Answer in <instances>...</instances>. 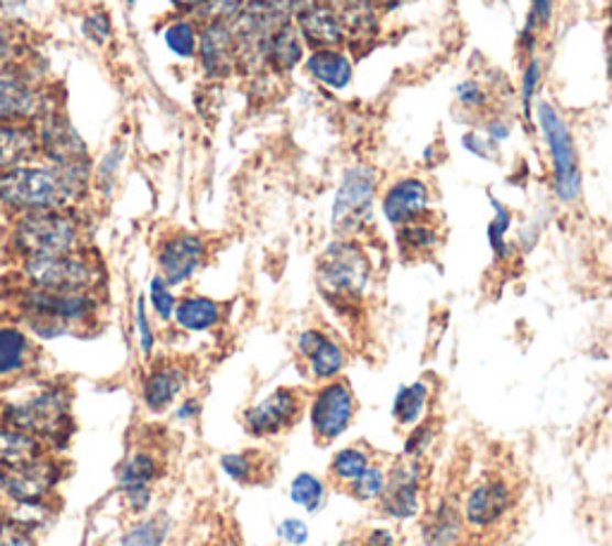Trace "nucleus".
Here are the masks:
<instances>
[{
  "label": "nucleus",
  "instance_id": "14",
  "mask_svg": "<svg viewBox=\"0 0 612 546\" xmlns=\"http://www.w3.org/2000/svg\"><path fill=\"white\" fill-rule=\"evenodd\" d=\"M302 417V398L292 389H275L266 398L256 405L247 407L244 427L252 436L266 439V436H277L285 429L295 427Z\"/></svg>",
  "mask_w": 612,
  "mask_h": 546
},
{
  "label": "nucleus",
  "instance_id": "13",
  "mask_svg": "<svg viewBox=\"0 0 612 546\" xmlns=\"http://www.w3.org/2000/svg\"><path fill=\"white\" fill-rule=\"evenodd\" d=\"M206 242L197 233H187V230H177L165 240H161L156 250V264L159 276L165 279L168 285H183L197 276V271L206 262Z\"/></svg>",
  "mask_w": 612,
  "mask_h": 546
},
{
  "label": "nucleus",
  "instance_id": "32",
  "mask_svg": "<svg viewBox=\"0 0 612 546\" xmlns=\"http://www.w3.org/2000/svg\"><path fill=\"white\" fill-rule=\"evenodd\" d=\"M163 44L175 58L194 61L199 51V26L194 20H173L165 24Z\"/></svg>",
  "mask_w": 612,
  "mask_h": 546
},
{
  "label": "nucleus",
  "instance_id": "30",
  "mask_svg": "<svg viewBox=\"0 0 612 546\" xmlns=\"http://www.w3.org/2000/svg\"><path fill=\"white\" fill-rule=\"evenodd\" d=\"M440 242V233L434 223H428L426 218L414 223H405L397 228V248L400 254L407 259H419L434 252Z\"/></svg>",
  "mask_w": 612,
  "mask_h": 546
},
{
  "label": "nucleus",
  "instance_id": "7",
  "mask_svg": "<svg viewBox=\"0 0 612 546\" xmlns=\"http://www.w3.org/2000/svg\"><path fill=\"white\" fill-rule=\"evenodd\" d=\"M375 189H379V175L371 166H352L347 168L340 187L332 201V230L340 238H354L364 230L373 218Z\"/></svg>",
  "mask_w": 612,
  "mask_h": 546
},
{
  "label": "nucleus",
  "instance_id": "36",
  "mask_svg": "<svg viewBox=\"0 0 612 546\" xmlns=\"http://www.w3.org/2000/svg\"><path fill=\"white\" fill-rule=\"evenodd\" d=\"M489 199L493 207V221L489 223V242H491V250H493L495 259L505 262V259L512 254L510 242H507V233L512 228V211L498 197L489 195Z\"/></svg>",
  "mask_w": 612,
  "mask_h": 546
},
{
  "label": "nucleus",
  "instance_id": "40",
  "mask_svg": "<svg viewBox=\"0 0 612 546\" xmlns=\"http://www.w3.org/2000/svg\"><path fill=\"white\" fill-rule=\"evenodd\" d=\"M220 468L238 484L254 482V474L259 472L256 458L252 454H226L220 458Z\"/></svg>",
  "mask_w": 612,
  "mask_h": 546
},
{
  "label": "nucleus",
  "instance_id": "9",
  "mask_svg": "<svg viewBox=\"0 0 612 546\" xmlns=\"http://www.w3.org/2000/svg\"><path fill=\"white\" fill-rule=\"evenodd\" d=\"M20 307L22 314L46 317L73 331L77 326H87L99 317L101 303L96 293H53L26 288L20 297Z\"/></svg>",
  "mask_w": 612,
  "mask_h": 546
},
{
  "label": "nucleus",
  "instance_id": "20",
  "mask_svg": "<svg viewBox=\"0 0 612 546\" xmlns=\"http://www.w3.org/2000/svg\"><path fill=\"white\" fill-rule=\"evenodd\" d=\"M297 32L314 48H340L347 44V32L340 18L338 0L330 6L297 12Z\"/></svg>",
  "mask_w": 612,
  "mask_h": 546
},
{
  "label": "nucleus",
  "instance_id": "11",
  "mask_svg": "<svg viewBox=\"0 0 612 546\" xmlns=\"http://www.w3.org/2000/svg\"><path fill=\"white\" fill-rule=\"evenodd\" d=\"M422 458L397 460L391 470H385V487L379 499V509L393 521H409L422 511Z\"/></svg>",
  "mask_w": 612,
  "mask_h": 546
},
{
  "label": "nucleus",
  "instance_id": "59",
  "mask_svg": "<svg viewBox=\"0 0 612 546\" xmlns=\"http://www.w3.org/2000/svg\"><path fill=\"white\" fill-rule=\"evenodd\" d=\"M244 3H252V0H244Z\"/></svg>",
  "mask_w": 612,
  "mask_h": 546
},
{
  "label": "nucleus",
  "instance_id": "42",
  "mask_svg": "<svg viewBox=\"0 0 612 546\" xmlns=\"http://www.w3.org/2000/svg\"><path fill=\"white\" fill-rule=\"evenodd\" d=\"M436 422H416L414 429L407 434L405 439V456L407 458H422L426 450L430 448V444L436 441Z\"/></svg>",
  "mask_w": 612,
  "mask_h": 546
},
{
  "label": "nucleus",
  "instance_id": "35",
  "mask_svg": "<svg viewBox=\"0 0 612 546\" xmlns=\"http://www.w3.org/2000/svg\"><path fill=\"white\" fill-rule=\"evenodd\" d=\"M171 532L168 515H153L146 521L134 523L128 532L122 535V546H163L165 537Z\"/></svg>",
  "mask_w": 612,
  "mask_h": 546
},
{
  "label": "nucleus",
  "instance_id": "1",
  "mask_svg": "<svg viewBox=\"0 0 612 546\" xmlns=\"http://www.w3.org/2000/svg\"><path fill=\"white\" fill-rule=\"evenodd\" d=\"M91 166H20L0 173V204L15 214L63 211L85 199Z\"/></svg>",
  "mask_w": 612,
  "mask_h": 546
},
{
  "label": "nucleus",
  "instance_id": "34",
  "mask_svg": "<svg viewBox=\"0 0 612 546\" xmlns=\"http://www.w3.org/2000/svg\"><path fill=\"white\" fill-rule=\"evenodd\" d=\"M328 487L321 477L314 472H299L289 484V499L302 506L306 513H316L324 509Z\"/></svg>",
  "mask_w": 612,
  "mask_h": 546
},
{
  "label": "nucleus",
  "instance_id": "22",
  "mask_svg": "<svg viewBox=\"0 0 612 546\" xmlns=\"http://www.w3.org/2000/svg\"><path fill=\"white\" fill-rule=\"evenodd\" d=\"M39 154L34 122H3L0 125V173L26 166Z\"/></svg>",
  "mask_w": 612,
  "mask_h": 546
},
{
  "label": "nucleus",
  "instance_id": "21",
  "mask_svg": "<svg viewBox=\"0 0 612 546\" xmlns=\"http://www.w3.org/2000/svg\"><path fill=\"white\" fill-rule=\"evenodd\" d=\"M185 386H187L185 367L165 360V362L153 364L146 372L144 384H142V401L149 413L161 415L177 401V395L185 391Z\"/></svg>",
  "mask_w": 612,
  "mask_h": 546
},
{
  "label": "nucleus",
  "instance_id": "5",
  "mask_svg": "<svg viewBox=\"0 0 612 546\" xmlns=\"http://www.w3.org/2000/svg\"><path fill=\"white\" fill-rule=\"evenodd\" d=\"M536 118L548 144L555 195L565 204H575L581 197V171L572 132L562 116L546 101L536 103Z\"/></svg>",
  "mask_w": 612,
  "mask_h": 546
},
{
  "label": "nucleus",
  "instance_id": "19",
  "mask_svg": "<svg viewBox=\"0 0 612 546\" xmlns=\"http://www.w3.org/2000/svg\"><path fill=\"white\" fill-rule=\"evenodd\" d=\"M197 58L208 77H228L238 67V41H234L230 22L204 24Z\"/></svg>",
  "mask_w": 612,
  "mask_h": 546
},
{
  "label": "nucleus",
  "instance_id": "25",
  "mask_svg": "<svg viewBox=\"0 0 612 546\" xmlns=\"http://www.w3.org/2000/svg\"><path fill=\"white\" fill-rule=\"evenodd\" d=\"M222 319V307L206 295H185L177 299L173 321L187 334H206L216 329Z\"/></svg>",
  "mask_w": 612,
  "mask_h": 546
},
{
  "label": "nucleus",
  "instance_id": "43",
  "mask_svg": "<svg viewBox=\"0 0 612 546\" xmlns=\"http://www.w3.org/2000/svg\"><path fill=\"white\" fill-rule=\"evenodd\" d=\"M0 546H34L32 525L18 517H3L0 521Z\"/></svg>",
  "mask_w": 612,
  "mask_h": 546
},
{
  "label": "nucleus",
  "instance_id": "17",
  "mask_svg": "<svg viewBox=\"0 0 612 546\" xmlns=\"http://www.w3.org/2000/svg\"><path fill=\"white\" fill-rule=\"evenodd\" d=\"M430 211V189L422 177H400L383 195L385 221L400 228L405 223L422 221Z\"/></svg>",
  "mask_w": 612,
  "mask_h": 546
},
{
  "label": "nucleus",
  "instance_id": "28",
  "mask_svg": "<svg viewBox=\"0 0 612 546\" xmlns=\"http://www.w3.org/2000/svg\"><path fill=\"white\" fill-rule=\"evenodd\" d=\"M32 340L18 326H0V376L22 374L32 362Z\"/></svg>",
  "mask_w": 612,
  "mask_h": 546
},
{
  "label": "nucleus",
  "instance_id": "10",
  "mask_svg": "<svg viewBox=\"0 0 612 546\" xmlns=\"http://www.w3.org/2000/svg\"><path fill=\"white\" fill-rule=\"evenodd\" d=\"M354 410L357 403L350 384H345L340 379L326 381V384L316 391L309 407L312 429L318 444H330L336 441L338 436H342L345 429L352 425Z\"/></svg>",
  "mask_w": 612,
  "mask_h": 546
},
{
  "label": "nucleus",
  "instance_id": "53",
  "mask_svg": "<svg viewBox=\"0 0 612 546\" xmlns=\"http://www.w3.org/2000/svg\"><path fill=\"white\" fill-rule=\"evenodd\" d=\"M201 413V403L197 398H187L183 405H179L175 410V419L179 422H187V419H194Z\"/></svg>",
  "mask_w": 612,
  "mask_h": 546
},
{
  "label": "nucleus",
  "instance_id": "51",
  "mask_svg": "<svg viewBox=\"0 0 612 546\" xmlns=\"http://www.w3.org/2000/svg\"><path fill=\"white\" fill-rule=\"evenodd\" d=\"M12 51H15V36H12L6 24H0V65L10 63Z\"/></svg>",
  "mask_w": 612,
  "mask_h": 546
},
{
  "label": "nucleus",
  "instance_id": "38",
  "mask_svg": "<svg viewBox=\"0 0 612 546\" xmlns=\"http://www.w3.org/2000/svg\"><path fill=\"white\" fill-rule=\"evenodd\" d=\"M244 8V0H204V3L192 12L194 22L214 24V22H232Z\"/></svg>",
  "mask_w": 612,
  "mask_h": 546
},
{
  "label": "nucleus",
  "instance_id": "3",
  "mask_svg": "<svg viewBox=\"0 0 612 546\" xmlns=\"http://www.w3.org/2000/svg\"><path fill=\"white\" fill-rule=\"evenodd\" d=\"M321 293L336 305H352L364 297L371 283V262L359 242L342 238L321 252L316 264Z\"/></svg>",
  "mask_w": 612,
  "mask_h": 546
},
{
  "label": "nucleus",
  "instance_id": "8",
  "mask_svg": "<svg viewBox=\"0 0 612 546\" xmlns=\"http://www.w3.org/2000/svg\"><path fill=\"white\" fill-rule=\"evenodd\" d=\"M61 474V462L46 454L18 468H0V491L18 506H44Z\"/></svg>",
  "mask_w": 612,
  "mask_h": 546
},
{
  "label": "nucleus",
  "instance_id": "16",
  "mask_svg": "<svg viewBox=\"0 0 612 546\" xmlns=\"http://www.w3.org/2000/svg\"><path fill=\"white\" fill-rule=\"evenodd\" d=\"M53 111L48 94L22 75L0 77V125L3 122H34Z\"/></svg>",
  "mask_w": 612,
  "mask_h": 546
},
{
  "label": "nucleus",
  "instance_id": "27",
  "mask_svg": "<svg viewBox=\"0 0 612 546\" xmlns=\"http://www.w3.org/2000/svg\"><path fill=\"white\" fill-rule=\"evenodd\" d=\"M263 61L271 65L275 73H289L292 67L304 61V41L295 24H281L266 41Z\"/></svg>",
  "mask_w": 612,
  "mask_h": 546
},
{
  "label": "nucleus",
  "instance_id": "29",
  "mask_svg": "<svg viewBox=\"0 0 612 546\" xmlns=\"http://www.w3.org/2000/svg\"><path fill=\"white\" fill-rule=\"evenodd\" d=\"M161 472L159 460L149 450H132V454L122 460V466L118 468V489L120 494H128V491L136 489H151L153 480H156Z\"/></svg>",
  "mask_w": 612,
  "mask_h": 546
},
{
  "label": "nucleus",
  "instance_id": "2",
  "mask_svg": "<svg viewBox=\"0 0 612 546\" xmlns=\"http://www.w3.org/2000/svg\"><path fill=\"white\" fill-rule=\"evenodd\" d=\"M10 242L12 250L22 259L69 254L85 250L81 248L85 230H81V221L73 209L30 211L20 214L15 228H12Z\"/></svg>",
  "mask_w": 612,
  "mask_h": 546
},
{
  "label": "nucleus",
  "instance_id": "41",
  "mask_svg": "<svg viewBox=\"0 0 612 546\" xmlns=\"http://www.w3.org/2000/svg\"><path fill=\"white\" fill-rule=\"evenodd\" d=\"M134 334L139 340V350L144 352V358H151L153 348H156V329H153V324H151L144 295H139L136 307H134Z\"/></svg>",
  "mask_w": 612,
  "mask_h": 546
},
{
  "label": "nucleus",
  "instance_id": "50",
  "mask_svg": "<svg viewBox=\"0 0 612 546\" xmlns=\"http://www.w3.org/2000/svg\"><path fill=\"white\" fill-rule=\"evenodd\" d=\"M120 159H122V149H110V154L103 159V163L99 166V171H96V177H99V185L106 189L113 187L116 183V173L120 168Z\"/></svg>",
  "mask_w": 612,
  "mask_h": 546
},
{
  "label": "nucleus",
  "instance_id": "56",
  "mask_svg": "<svg viewBox=\"0 0 612 546\" xmlns=\"http://www.w3.org/2000/svg\"><path fill=\"white\" fill-rule=\"evenodd\" d=\"M175 3V8H179V10H185V12H194L197 10L204 0H173Z\"/></svg>",
  "mask_w": 612,
  "mask_h": 546
},
{
  "label": "nucleus",
  "instance_id": "26",
  "mask_svg": "<svg viewBox=\"0 0 612 546\" xmlns=\"http://www.w3.org/2000/svg\"><path fill=\"white\" fill-rule=\"evenodd\" d=\"M48 454V444L39 436L8 427L0 422V468H18Z\"/></svg>",
  "mask_w": 612,
  "mask_h": 546
},
{
  "label": "nucleus",
  "instance_id": "46",
  "mask_svg": "<svg viewBox=\"0 0 612 546\" xmlns=\"http://www.w3.org/2000/svg\"><path fill=\"white\" fill-rule=\"evenodd\" d=\"M81 30H85L89 41L101 46L110 39V34H113V24H110V18L106 12H94V15H89L85 24H81Z\"/></svg>",
  "mask_w": 612,
  "mask_h": 546
},
{
  "label": "nucleus",
  "instance_id": "57",
  "mask_svg": "<svg viewBox=\"0 0 612 546\" xmlns=\"http://www.w3.org/2000/svg\"><path fill=\"white\" fill-rule=\"evenodd\" d=\"M371 3L375 6V3H387V0H371Z\"/></svg>",
  "mask_w": 612,
  "mask_h": 546
},
{
  "label": "nucleus",
  "instance_id": "52",
  "mask_svg": "<svg viewBox=\"0 0 612 546\" xmlns=\"http://www.w3.org/2000/svg\"><path fill=\"white\" fill-rule=\"evenodd\" d=\"M364 546H395V537H393L391 529L379 527V529H371L369 532Z\"/></svg>",
  "mask_w": 612,
  "mask_h": 546
},
{
  "label": "nucleus",
  "instance_id": "31",
  "mask_svg": "<svg viewBox=\"0 0 612 546\" xmlns=\"http://www.w3.org/2000/svg\"><path fill=\"white\" fill-rule=\"evenodd\" d=\"M430 398V389L426 381H414V384L400 386L393 401V417L400 427H414L422 422Z\"/></svg>",
  "mask_w": 612,
  "mask_h": 546
},
{
  "label": "nucleus",
  "instance_id": "12",
  "mask_svg": "<svg viewBox=\"0 0 612 546\" xmlns=\"http://www.w3.org/2000/svg\"><path fill=\"white\" fill-rule=\"evenodd\" d=\"M39 154L48 159L51 166L58 168H81L91 166L89 149L81 134L73 128L61 111H51L39 120Z\"/></svg>",
  "mask_w": 612,
  "mask_h": 546
},
{
  "label": "nucleus",
  "instance_id": "44",
  "mask_svg": "<svg viewBox=\"0 0 612 546\" xmlns=\"http://www.w3.org/2000/svg\"><path fill=\"white\" fill-rule=\"evenodd\" d=\"M553 18V0H532V12H528V22H526V30H524V41H528V46H534V36L540 30V26H546Z\"/></svg>",
  "mask_w": 612,
  "mask_h": 546
},
{
  "label": "nucleus",
  "instance_id": "48",
  "mask_svg": "<svg viewBox=\"0 0 612 546\" xmlns=\"http://www.w3.org/2000/svg\"><path fill=\"white\" fill-rule=\"evenodd\" d=\"M457 99L462 106L467 108H474V111H483L485 103H489V94H485L477 81H462V85L457 87Z\"/></svg>",
  "mask_w": 612,
  "mask_h": 546
},
{
  "label": "nucleus",
  "instance_id": "23",
  "mask_svg": "<svg viewBox=\"0 0 612 546\" xmlns=\"http://www.w3.org/2000/svg\"><path fill=\"white\" fill-rule=\"evenodd\" d=\"M304 67L316 81H321V85L338 91L350 87L354 75V65L342 48H314L309 56L304 58Z\"/></svg>",
  "mask_w": 612,
  "mask_h": 546
},
{
  "label": "nucleus",
  "instance_id": "37",
  "mask_svg": "<svg viewBox=\"0 0 612 546\" xmlns=\"http://www.w3.org/2000/svg\"><path fill=\"white\" fill-rule=\"evenodd\" d=\"M383 487H385V468L371 462V466L364 472H361L359 477H354V480L347 484V491H350V494L357 501L369 503V501H379L381 499Z\"/></svg>",
  "mask_w": 612,
  "mask_h": 546
},
{
  "label": "nucleus",
  "instance_id": "18",
  "mask_svg": "<svg viewBox=\"0 0 612 546\" xmlns=\"http://www.w3.org/2000/svg\"><path fill=\"white\" fill-rule=\"evenodd\" d=\"M299 358L306 360L309 376L314 381H332L338 379L347 364V352L338 340H332L328 334L318 329H306L297 338Z\"/></svg>",
  "mask_w": 612,
  "mask_h": 546
},
{
  "label": "nucleus",
  "instance_id": "54",
  "mask_svg": "<svg viewBox=\"0 0 612 546\" xmlns=\"http://www.w3.org/2000/svg\"><path fill=\"white\" fill-rule=\"evenodd\" d=\"M485 136H489V140H493L495 144H500V142H505L507 136H510V125L507 122H503V120H491L489 122V128H485Z\"/></svg>",
  "mask_w": 612,
  "mask_h": 546
},
{
  "label": "nucleus",
  "instance_id": "33",
  "mask_svg": "<svg viewBox=\"0 0 612 546\" xmlns=\"http://www.w3.org/2000/svg\"><path fill=\"white\" fill-rule=\"evenodd\" d=\"M369 466H371V454L364 446H347V448H340L338 454L332 456L328 472H330L332 482L347 487Z\"/></svg>",
  "mask_w": 612,
  "mask_h": 546
},
{
  "label": "nucleus",
  "instance_id": "4",
  "mask_svg": "<svg viewBox=\"0 0 612 546\" xmlns=\"http://www.w3.org/2000/svg\"><path fill=\"white\" fill-rule=\"evenodd\" d=\"M26 288L53 293H96L103 283V266L87 250L55 256L22 259Z\"/></svg>",
  "mask_w": 612,
  "mask_h": 546
},
{
  "label": "nucleus",
  "instance_id": "15",
  "mask_svg": "<svg viewBox=\"0 0 612 546\" xmlns=\"http://www.w3.org/2000/svg\"><path fill=\"white\" fill-rule=\"evenodd\" d=\"M512 487L500 477H489V480H481L467 491L462 501V517L467 525L477 529L493 527L512 511Z\"/></svg>",
  "mask_w": 612,
  "mask_h": 546
},
{
  "label": "nucleus",
  "instance_id": "39",
  "mask_svg": "<svg viewBox=\"0 0 612 546\" xmlns=\"http://www.w3.org/2000/svg\"><path fill=\"white\" fill-rule=\"evenodd\" d=\"M149 303L156 312V317L161 321H171L173 312L177 305V295L173 293V285L165 283L163 276H153L149 283Z\"/></svg>",
  "mask_w": 612,
  "mask_h": 546
},
{
  "label": "nucleus",
  "instance_id": "58",
  "mask_svg": "<svg viewBox=\"0 0 612 546\" xmlns=\"http://www.w3.org/2000/svg\"><path fill=\"white\" fill-rule=\"evenodd\" d=\"M124 3H128V6H134V3H136V0H124Z\"/></svg>",
  "mask_w": 612,
  "mask_h": 546
},
{
  "label": "nucleus",
  "instance_id": "24",
  "mask_svg": "<svg viewBox=\"0 0 612 546\" xmlns=\"http://www.w3.org/2000/svg\"><path fill=\"white\" fill-rule=\"evenodd\" d=\"M465 517L459 503L452 499H440L438 506L428 513L422 527L426 546H457L462 539Z\"/></svg>",
  "mask_w": 612,
  "mask_h": 546
},
{
  "label": "nucleus",
  "instance_id": "55",
  "mask_svg": "<svg viewBox=\"0 0 612 546\" xmlns=\"http://www.w3.org/2000/svg\"><path fill=\"white\" fill-rule=\"evenodd\" d=\"M330 3H336V0H287V8H289V15H297V12L330 6Z\"/></svg>",
  "mask_w": 612,
  "mask_h": 546
},
{
  "label": "nucleus",
  "instance_id": "49",
  "mask_svg": "<svg viewBox=\"0 0 612 546\" xmlns=\"http://www.w3.org/2000/svg\"><path fill=\"white\" fill-rule=\"evenodd\" d=\"M277 537L287 544L302 546L309 542V527H306V523L299 521V517H287V521L277 525Z\"/></svg>",
  "mask_w": 612,
  "mask_h": 546
},
{
  "label": "nucleus",
  "instance_id": "45",
  "mask_svg": "<svg viewBox=\"0 0 612 546\" xmlns=\"http://www.w3.org/2000/svg\"><path fill=\"white\" fill-rule=\"evenodd\" d=\"M462 146L467 149L469 154H474L483 161H495L500 154V144H495L493 140H489V136L481 134V132H467L462 136Z\"/></svg>",
  "mask_w": 612,
  "mask_h": 546
},
{
  "label": "nucleus",
  "instance_id": "47",
  "mask_svg": "<svg viewBox=\"0 0 612 546\" xmlns=\"http://www.w3.org/2000/svg\"><path fill=\"white\" fill-rule=\"evenodd\" d=\"M538 85H540V61L532 58L526 65L524 77H522V103H524L526 116H528V111H532V101L536 97Z\"/></svg>",
  "mask_w": 612,
  "mask_h": 546
},
{
  "label": "nucleus",
  "instance_id": "6",
  "mask_svg": "<svg viewBox=\"0 0 612 546\" xmlns=\"http://www.w3.org/2000/svg\"><path fill=\"white\" fill-rule=\"evenodd\" d=\"M0 410H3L0 413L3 425L39 436L41 441L48 444V439H58L65 434L69 419V393L61 386H51L39 391L32 398L3 405Z\"/></svg>",
  "mask_w": 612,
  "mask_h": 546
}]
</instances>
